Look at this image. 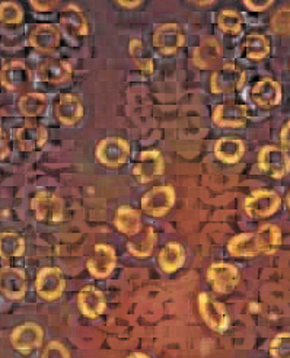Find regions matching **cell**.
I'll list each match as a JSON object with an SVG mask.
<instances>
[{
  "mask_svg": "<svg viewBox=\"0 0 290 358\" xmlns=\"http://www.w3.org/2000/svg\"><path fill=\"white\" fill-rule=\"evenodd\" d=\"M258 168L268 176L275 179H283L290 173V156L277 146H264L258 152Z\"/></svg>",
  "mask_w": 290,
  "mask_h": 358,
  "instance_id": "7",
  "label": "cell"
},
{
  "mask_svg": "<svg viewBox=\"0 0 290 358\" xmlns=\"http://www.w3.org/2000/svg\"><path fill=\"white\" fill-rule=\"evenodd\" d=\"M48 98L41 92H27L20 98L18 102V108L21 114L28 118L41 117L47 111Z\"/></svg>",
  "mask_w": 290,
  "mask_h": 358,
  "instance_id": "31",
  "label": "cell"
},
{
  "mask_svg": "<svg viewBox=\"0 0 290 358\" xmlns=\"http://www.w3.org/2000/svg\"><path fill=\"white\" fill-rule=\"evenodd\" d=\"M247 146L238 137H222L214 143V156L223 164H238L244 157Z\"/></svg>",
  "mask_w": 290,
  "mask_h": 358,
  "instance_id": "26",
  "label": "cell"
},
{
  "mask_svg": "<svg viewBox=\"0 0 290 358\" xmlns=\"http://www.w3.org/2000/svg\"><path fill=\"white\" fill-rule=\"evenodd\" d=\"M251 98L257 106L263 110H271L282 102L283 91L277 80L271 78H263L251 89Z\"/></svg>",
  "mask_w": 290,
  "mask_h": 358,
  "instance_id": "18",
  "label": "cell"
},
{
  "mask_svg": "<svg viewBox=\"0 0 290 358\" xmlns=\"http://www.w3.org/2000/svg\"><path fill=\"white\" fill-rule=\"evenodd\" d=\"M159 266L162 271L172 274L178 271L186 262V249L179 242H168L164 248L160 249L158 255Z\"/></svg>",
  "mask_w": 290,
  "mask_h": 358,
  "instance_id": "30",
  "label": "cell"
},
{
  "mask_svg": "<svg viewBox=\"0 0 290 358\" xmlns=\"http://www.w3.org/2000/svg\"><path fill=\"white\" fill-rule=\"evenodd\" d=\"M251 117L247 105L238 102L219 103L213 110L212 120L221 129H242Z\"/></svg>",
  "mask_w": 290,
  "mask_h": 358,
  "instance_id": "12",
  "label": "cell"
},
{
  "mask_svg": "<svg viewBox=\"0 0 290 358\" xmlns=\"http://www.w3.org/2000/svg\"><path fill=\"white\" fill-rule=\"evenodd\" d=\"M245 70L235 63H225L213 71L210 76V92L214 95H225L237 92L245 85Z\"/></svg>",
  "mask_w": 290,
  "mask_h": 358,
  "instance_id": "3",
  "label": "cell"
},
{
  "mask_svg": "<svg viewBox=\"0 0 290 358\" xmlns=\"http://www.w3.org/2000/svg\"><path fill=\"white\" fill-rule=\"evenodd\" d=\"M222 57V47L216 38H206L194 48L193 63L198 69H212Z\"/></svg>",
  "mask_w": 290,
  "mask_h": 358,
  "instance_id": "28",
  "label": "cell"
},
{
  "mask_svg": "<svg viewBox=\"0 0 290 358\" xmlns=\"http://www.w3.org/2000/svg\"><path fill=\"white\" fill-rule=\"evenodd\" d=\"M78 308L85 317L97 319L106 309L105 296L95 285H86L78 294Z\"/></svg>",
  "mask_w": 290,
  "mask_h": 358,
  "instance_id": "23",
  "label": "cell"
},
{
  "mask_svg": "<svg viewBox=\"0 0 290 358\" xmlns=\"http://www.w3.org/2000/svg\"><path fill=\"white\" fill-rule=\"evenodd\" d=\"M143 2H117V5L118 6H123V8H127V9H133V8H137V6H140Z\"/></svg>",
  "mask_w": 290,
  "mask_h": 358,
  "instance_id": "43",
  "label": "cell"
},
{
  "mask_svg": "<svg viewBox=\"0 0 290 358\" xmlns=\"http://www.w3.org/2000/svg\"><path fill=\"white\" fill-rule=\"evenodd\" d=\"M114 226L123 235L134 238L141 230V216L140 211L130 207V206H121L116 210L114 214Z\"/></svg>",
  "mask_w": 290,
  "mask_h": 358,
  "instance_id": "29",
  "label": "cell"
},
{
  "mask_svg": "<svg viewBox=\"0 0 290 358\" xmlns=\"http://www.w3.org/2000/svg\"><path fill=\"white\" fill-rule=\"evenodd\" d=\"M282 241L280 227L273 223H265L257 231L233 236L228 242V250L232 257L237 258H254L260 254L275 255Z\"/></svg>",
  "mask_w": 290,
  "mask_h": 358,
  "instance_id": "1",
  "label": "cell"
},
{
  "mask_svg": "<svg viewBox=\"0 0 290 358\" xmlns=\"http://www.w3.org/2000/svg\"><path fill=\"white\" fill-rule=\"evenodd\" d=\"M273 5H275L273 0H267V2H254V0H244V6H247L252 12H264Z\"/></svg>",
  "mask_w": 290,
  "mask_h": 358,
  "instance_id": "39",
  "label": "cell"
},
{
  "mask_svg": "<svg viewBox=\"0 0 290 358\" xmlns=\"http://www.w3.org/2000/svg\"><path fill=\"white\" fill-rule=\"evenodd\" d=\"M198 310H200L203 320L210 329L219 334L228 331L230 325V317L225 304L214 300L207 293H200L198 294Z\"/></svg>",
  "mask_w": 290,
  "mask_h": 358,
  "instance_id": "9",
  "label": "cell"
},
{
  "mask_svg": "<svg viewBox=\"0 0 290 358\" xmlns=\"http://www.w3.org/2000/svg\"><path fill=\"white\" fill-rule=\"evenodd\" d=\"M270 51L271 44L265 35L258 32H251L242 40L240 45V57L251 62H261L270 55Z\"/></svg>",
  "mask_w": 290,
  "mask_h": 358,
  "instance_id": "25",
  "label": "cell"
},
{
  "mask_svg": "<svg viewBox=\"0 0 290 358\" xmlns=\"http://www.w3.org/2000/svg\"><path fill=\"white\" fill-rule=\"evenodd\" d=\"M31 210L35 219L46 224H60L64 220V201L50 191H40L32 196Z\"/></svg>",
  "mask_w": 290,
  "mask_h": 358,
  "instance_id": "2",
  "label": "cell"
},
{
  "mask_svg": "<svg viewBox=\"0 0 290 358\" xmlns=\"http://www.w3.org/2000/svg\"><path fill=\"white\" fill-rule=\"evenodd\" d=\"M28 290L27 275L13 266L0 268V292L12 300H20Z\"/></svg>",
  "mask_w": 290,
  "mask_h": 358,
  "instance_id": "20",
  "label": "cell"
},
{
  "mask_svg": "<svg viewBox=\"0 0 290 358\" xmlns=\"http://www.w3.org/2000/svg\"><path fill=\"white\" fill-rule=\"evenodd\" d=\"M31 69L21 60H12L0 69V85L11 92H24L32 85Z\"/></svg>",
  "mask_w": 290,
  "mask_h": 358,
  "instance_id": "13",
  "label": "cell"
},
{
  "mask_svg": "<svg viewBox=\"0 0 290 358\" xmlns=\"http://www.w3.org/2000/svg\"><path fill=\"white\" fill-rule=\"evenodd\" d=\"M60 31L51 24H39L29 32V44L40 52L50 55L60 45Z\"/></svg>",
  "mask_w": 290,
  "mask_h": 358,
  "instance_id": "21",
  "label": "cell"
},
{
  "mask_svg": "<svg viewBox=\"0 0 290 358\" xmlns=\"http://www.w3.org/2000/svg\"><path fill=\"white\" fill-rule=\"evenodd\" d=\"M16 145L22 152H34L46 145L48 131L40 122H25L15 131Z\"/></svg>",
  "mask_w": 290,
  "mask_h": 358,
  "instance_id": "19",
  "label": "cell"
},
{
  "mask_svg": "<svg viewBox=\"0 0 290 358\" xmlns=\"http://www.w3.org/2000/svg\"><path fill=\"white\" fill-rule=\"evenodd\" d=\"M127 358H151V357L148 354H144V352H133Z\"/></svg>",
  "mask_w": 290,
  "mask_h": 358,
  "instance_id": "44",
  "label": "cell"
},
{
  "mask_svg": "<svg viewBox=\"0 0 290 358\" xmlns=\"http://www.w3.org/2000/svg\"><path fill=\"white\" fill-rule=\"evenodd\" d=\"M158 242L156 230L152 226L143 227L134 238H130L127 242V250L140 259H146L152 255Z\"/></svg>",
  "mask_w": 290,
  "mask_h": 358,
  "instance_id": "27",
  "label": "cell"
},
{
  "mask_svg": "<svg viewBox=\"0 0 290 358\" xmlns=\"http://www.w3.org/2000/svg\"><path fill=\"white\" fill-rule=\"evenodd\" d=\"M24 20V12L21 6L15 2L0 3V22L8 25H20Z\"/></svg>",
  "mask_w": 290,
  "mask_h": 358,
  "instance_id": "35",
  "label": "cell"
},
{
  "mask_svg": "<svg viewBox=\"0 0 290 358\" xmlns=\"http://www.w3.org/2000/svg\"><path fill=\"white\" fill-rule=\"evenodd\" d=\"M165 171V160L156 149L143 150L133 168V175L140 184H148L160 178Z\"/></svg>",
  "mask_w": 290,
  "mask_h": 358,
  "instance_id": "14",
  "label": "cell"
},
{
  "mask_svg": "<svg viewBox=\"0 0 290 358\" xmlns=\"http://www.w3.org/2000/svg\"><path fill=\"white\" fill-rule=\"evenodd\" d=\"M271 358H290V332L277 334L270 343Z\"/></svg>",
  "mask_w": 290,
  "mask_h": 358,
  "instance_id": "36",
  "label": "cell"
},
{
  "mask_svg": "<svg viewBox=\"0 0 290 358\" xmlns=\"http://www.w3.org/2000/svg\"><path fill=\"white\" fill-rule=\"evenodd\" d=\"M153 47L164 56H171L186 44V34L177 22L159 25L152 37Z\"/></svg>",
  "mask_w": 290,
  "mask_h": 358,
  "instance_id": "11",
  "label": "cell"
},
{
  "mask_svg": "<svg viewBox=\"0 0 290 358\" xmlns=\"http://www.w3.org/2000/svg\"><path fill=\"white\" fill-rule=\"evenodd\" d=\"M59 25L70 38H83L89 34V25L83 10L74 3L63 8L59 16Z\"/></svg>",
  "mask_w": 290,
  "mask_h": 358,
  "instance_id": "17",
  "label": "cell"
},
{
  "mask_svg": "<svg viewBox=\"0 0 290 358\" xmlns=\"http://www.w3.org/2000/svg\"><path fill=\"white\" fill-rule=\"evenodd\" d=\"M44 331L39 324L27 322L20 327H16L11 334L12 347L21 354H31L43 345Z\"/></svg>",
  "mask_w": 290,
  "mask_h": 358,
  "instance_id": "15",
  "label": "cell"
},
{
  "mask_svg": "<svg viewBox=\"0 0 290 358\" xmlns=\"http://www.w3.org/2000/svg\"><path fill=\"white\" fill-rule=\"evenodd\" d=\"M117 265V255L113 246L106 245V243H98L94 248L92 255L89 257L86 262V268L89 274L98 278L104 280L106 277H110L111 273L114 271V268Z\"/></svg>",
  "mask_w": 290,
  "mask_h": 358,
  "instance_id": "16",
  "label": "cell"
},
{
  "mask_svg": "<svg viewBox=\"0 0 290 358\" xmlns=\"http://www.w3.org/2000/svg\"><path fill=\"white\" fill-rule=\"evenodd\" d=\"M216 24H217V28H219L223 34L238 35L242 31L244 22H242V16L240 15V12H237L232 8H226L217 13Z\"/></svg>",
  "mask_w": 290,
  "mask_h": 358,
  "instance_id": "34",
  "label": "cell"
},
{
  "mask_svg": "<svg viewBox=\"0 0 290 358\" xmlns=\"http://www.w3.org/2000/svg\"><path fill=\"white\" fill-rule=\"evenodd\" d=\"M286 204H287V207H289V210H290V189H289V192H287V195H286Z\"/></svg>",
  "mask_w": 290,
  "mask_h": 358,
  "instance_id": "45",
  "label": "cell"
},
{
  "mask_svg": "<svg viewBox=\"0 0 290 358\" xmlns=\"http://www.w3.org/2000/svg\"><path fill=\"white\" fill-rule=\"evenodd\" d=\"M11 148H9V138L6 131L0 127V160H4L9 156Z\"/></svg>",
  "mask_w": 290,
  "mask_h": 358,
  "instance_id": "40",
  "label": "cell"
},
{
  "mask_svg": "<svg viewBox=\"0 0 290 358\" xmlns=\"http://www.w3.org/2000/svg\"><path fill=\"white\" fill-rule=\"evenodd\" d=\"M35 290L47 301H54L63 296L66 290L64 274L57 266H46L37 274Z\"/></svg>",
  "mask_w": 290,
  "mask_h": 358,
  "instance_id": "10",
  "label": "cell"
},
{
  "mask_svg": "<svg viewBox=\"0 0 290 358\" xmlns=\"http://www.w3.org/2000/svg\"><path fill=\"white\" fill-rule=\"evenodd\" d=\"M25 254L24 238L13 230H6L0 234V258L12 259L20 258Z\"/></svg>",
  "mask_w": 290,
  "mask_h": 358,
  "instance_id": "32",
  "label": "cell"
},
{
  "mask_svg": "<svg viewBox=\"0 0 290 358\" xmlns=\"http://www.w3.org/2000/svg\"><path fill=\"white\" fill-rule=\"evenodd\" d=\"M282 196L271 189L252 191L244 201V210L251 219H267L279 211Z\"/></svg>",
  "mask_w": 290,
  "mask_h": 358,
  "instance_id": "5",
  "label": "cell"
},
{
  "mask_svg": "<svg viewBox=\"0 0 290 358\" xmlns=\"http://www.w3.org/2000/svg\"><path fill=\"white\" fill-rule=\"evenodd\" d=\"M29 5L39 12H50L56 6H59V2H43V0H31Z\"/></svg>",
  "mask_w": 290,
  "mask_h": 358,
  "instance_id": "41",
  "label": "cell"
},
{
  "mask_svg": "<svg viewBox=\"0 0 290 358\" xmlns=\"http://www.w3.org/2000/svg\"><path fill=\"white\" fill-rule=\"evenodd\" d=\"M206 280L216 293L229 294L240 284L241 274L238 268L232 264L214 262L207 268Z\"/></svg>",
  "mask_w": 290,
  "mask_h": 358,
  "instance_id": "8",
  "label": "cell"
},
{
  "mask_svg": "<svg viewBox=\"0 0 290 358\" xmlns=\"http://www.w3.org/2000/svg\"><path fill=\"white\" fill-rule=\"evenodd\" d=\"M175 204V189L172 185H160L149 189L141 196L140 207L151 217H164Z\"/></svg>",
  "mask_w": 290,
  "mask_h": 358,
  "instance_id": "6",
  "label": "cell"
},
{
  "mask_svg": "<svg viewBox=\"0 0 290 358\" xmlns=\"http://www.w3.org/2000/svg\"><path fill=\"white\" fill-rule=\"evenodd\" d=\"M271 29L276 34H290V8L279 9L271 17Z\"/></svg>",
  "mask_w": 290,
  "mask_h": 358,
  "instance_id": "37",
  "label": "cell"
},
{
  "mask_svg": "<svg viewBox=\"0 0 290 358\" xmlns=\"http://www.w3.org/2000/svg\"><path fill=\"white\" fill-rule=\"evenodd\" d=\"M132 153L129 141L121 137H105L102 138L95 150L98 162L106 168H121L129 160Z\"/></svg>",
  "mask_w": 290,
  "mask_h": 358,
  "instance_id": "4",
  "label": "cell"
},
{
  "mask_svg": "<svg viewBox=\"0 0 290 358\" xmlns=\"http://www.w3.org/2000/svg\"><path fill=\"white\" fill-rule=\"evenodd\" d=\"M54 115L63 125L71 127L78 124L83 117V105L74 94H63L54 103Z\"/></svg>",
  "mask_w": 290,
  "mask_h": 358,
  "instance_id": "22",
  "label": "cell"
},
{
  "mask_svg": "<svg viewBox=\"0 0 290 358\" xmlns=\"http://www.w3.org/2000/svg\"><path fill=\"white\" fill-rule=\"evenodd\" d=\"M37 75L46 83L64 85L74 76V69L62 59H48L39 66Z\"/></svg>",
  "mask_w": 290,
  "mask_h": 358,
  "instance_id": "24",
  "label": "cell"
},
{
  "mask_svg": "<svg viewBox=\"0 0 290 358\" xmlns=\"http://www.w3.org/2000/svg\"><path fill=\"white\" fill-rule=\"evenodd\" d=\"M129 52H130V57L134 62V64L143 71V73L146 75H152L155 71V62L151 57L149 51L144 45L143 41L134 38L129 43Z\"/></svg>",
  "mask_w": 290,
  "mask_h": 358,
  "instance_id": "33",
  "label": "cell"
},
{
  "mask_svg": "<svg viewBox=\"0 0 290 358\" xmlns=\"http://www.w3.org/2000/svg\"><path fill=\"white\" fill-rule=\"evenodd\" d=\"M41 358H71L69 350L59 341H51L43 351Z\"/></svg>",
  "mask_w": 290,
  "mask_h": 358,
  "instance_id": "38",
  "label": "cell"
},
{
  "mask_svg": "<svg viewBox=\"0 0 290 358\" xmlns=\"http://www.w3.org/2000/svg\"><path fill=\"white\" fill-rule=\"evenodd\" d=\"M280 143L286 149H290V121H287L280 131Z\"/></svg>",
  "mask_w": 290,
  "mask_h": 358,
  "instance_id": "42",
  "label": "cell"
}]
</instances>
